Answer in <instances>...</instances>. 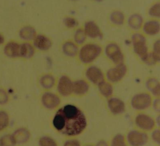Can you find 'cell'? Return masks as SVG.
I'll list each match as a JSON object with an SVG mask.
<instances>
[{
	"mask_svg": "<svg viewBox=\"0 0 160 146\" xmlns=\"http://www.w3.org/2000/svg\"><path fill=\"white\" fill-rule=\"evenodd\" d=\"M52 125L59 133L73 137L81 134L84 130L87 120L78 107L68 104L56 111L52 119Z\"/></svg>",
	"mask_w": 160,
	"mask_h": 146,
	"instance_id": "cell-1",
	"label": "cell"
},
{
	"mask_svg": "<svg viewBox=\"0 0 160 146\" xmlns=\"http://www.w3.org/2000/svg\"><path fill=\"white\" fill-rule=\"evenodd\" d=\"M102 51L101 47L94 43H88L84 45L80 50L79 58L84 63H89L92 62Z\"/></svg>",
	"mask_w": 160,
	"mask_h": 146,
	"instance_id": "cell-2",
	"label": "cell"
},
{
	"mask_svg": "<svg viewBox=\"0 0 160 146\" xmlns=\"http://www.w3.org/2000/svg\"><path fill=\"white\" fill-rule=\"evenodd\" d=\"M132 42L134 52L143 62H146L149 53L144 37L139 33L134 34L132 37Z\"/></svg>",
	"mask_w": 160,
	"mask_h": 146,
	"instance_id": "cell-3",
	"label": "cell"
},
{
	"mask_svg": "<svg viewBox=\"0 0 160 146\" xmlns=\"http://www.w3.org/2000/svg\"><path fill=\"white\" fill-rule=\"evenodd\" d=\"M126 142L131 146H143L149 140L148 134L141 130H132L126 136Z\"/></svg>",
	"mask_w": 160,
	"mask_h": 146,
	"instance_id": "cell-4",
	"label": "cell"
},
{
	"mask_svg": "<svg viewBox=\"0 0 160 146\" xmlns=\"http://www.w3.org/2000/svg\"><path fill=\"white\" fill-rule=\"evenodd\" d=\"M152 98L149 94L141 93L135 94L131 99L132 107L138 111H143L151 106Z\"/></svg>",
	"mask_w": 160,
	"mask_h": 146,
	"instance_id": "cell-5",
	"label": "cell"
},
{
	"mask_svg": "<svg viewBox=\"0 0 160 146\" xmlns=\"http://www.w3.org/2000/svg\"><path fill=\"white\" fill-rule=\"evenodd\" d=\"M135 124L141 130L149 131L154 129L156 121L149 115L139 113L135 117Z\"/></svg>",
	"mask_w": 160,
	"mask_h": 146,
	"instance_id": "cell-6",
	"label": "cell"
},
{
	"mask_svg": "<svg viewBox=\"0 0 160 146\" xmlns=\"http://www.w3.org/2000/svg\"><path fill=\"white\" fill-rule=\"evenodd\" d=\"M107 57L116 65L123 63L124 55L120 47L115 43H109L105 50Z\"/></svg>",
	"mask_w": 160,
	"mask_h": 146,
	"instance_id": "cell-7",
	"label": "cell"
},
{
	"mask_svg": "<svg viewBox=\"0 0 160 146\" xmlns=\"http://www.w3.org/2000/svg\"><path fill=\"white\" fill-rule=\"evenodd\" d=\"M126 72L127 67L124 63L118 64L107 71L106 77L109 81L116 83L121 80L126 75Z\"/></svg>",
	"mask_w": 160,
	"mask_h": 146,
	"instance_id": "cell-8",
	"label": "cell"
},
{
	"mask_svg": "<svg viewBox=\"0 0 160 146\" xmlns=\"http://www.w3.org/2000/svg\"><path fill=\"white\" fill-rule=\"evenodd\" d=\"M41 103L43 106L46 109H53L59 105L61 99L56 94L47 91L44 93L42 95Z\"/></svg>",
	"mask_w": 160,
	"mask_h": 146,
	"instance_id": "cell-9",
	"label": "cell"
},
{
	"mask_svg": "<svg viewBox=\"0 0 160 146\" xmlns=\"http://www.w3.org/2000/svg\"><path fill=\"white\" fill-rule=\"evenodd\" d=\"M57 89L61 95L63 96H69L72 93V81L67 76H61L58 82Z\"/></svg>",
	"mask_w": 160,
	"mask_h": 146,
	"instance_id": "cell-10",
	"label": "cell"
},
{
	"mask_svg": "<svg viewBox=\"0 0 160 146\" xmlns=\"http://www.w3.org/2000/svg\"><path fill=\"white\" fill-rule=\"evenodd\" d=\"M108 107L109 111L114 115H119L125 111V104L119 98L116 97H110L107 101Z\"/></svg>",
	"mask_w": 160,
	"mask_h": 146,
	"instance_id": "cell-11",
	"label": "cell"
},
{
	"mask_svg": "<svg viewBox=\"0 0 160 146\" xmlns=\"http://www.w3.org/2000/svg\"><path fill=\"white\" fill-rule=\"evenodd\" d=\"M11 135L15 145L25 144L29 140L31 137L28 129L22 127L17 128L11 134Z\"/></svg>",
	"mask_w": 160,
	"mask_h": 146,
	"instance_id": "cell-12",
	"label": "cell"
},
{
	"mask_svg": "<svg viewBox=\"0 0 160 146\" xmlns=\"http://www.w3.org/2000/svg\"><path fill=\"white\" fill-rule=\"evenodd\" d=\"M86 76L92 83L96 85L104 80V76L102 71L95 66H91L88 68L86 71Z\"/></svg>",
	"mask_w": 160,
	"mask_h": 146,
	"instance_id": "cell-13",
	"label": "cell"
},
{
	"mask_svg": "<svg viewBox=\"0 0 160 146\" xmlns=\"http://www.w3.org/2000/svg\"><path fill=\"white\" fill-rule=\"evenodd\" d=\"M19 49L20 44L15 41H10L8 42L4 47V54L11 58L19 57Z\"/></svg>",
	"mask_w": 160,
	"mask_h": 146,
	"instance_id": "cell-14",
	"label": "cell"
},
{
	"mask_svg": "<svg viewBox=\"0 0 160 146\" xmlns=\"http://www.w3.org/2000/svg\"><path fill=\"white\" fill-rule=\"evenodd\" d=\"M84 32L86 35L91 38L101 39L102 37V34L99 27L92 21H88L86 22L84 24Z\"/></svg>",
	"mask_w": 160,
	"mask_h": 146,
	"instance_id": "cell-15",
	"label": "cell"
},
{
	"mask_svg": "<svg viewBox=\"0 0 160 146\" xmlns=\"http://www.w3.org/2000/svg\"><path fill=\"white\" fill-rule=\"evenodd\" d=\"M89 89L88 83L84 80H78L72 82V93L76 96H82L88 93Z\"/></svg>",
	"mask_w": 160,
	"mask_h": 146,
	"instance_id": "cell-16",
	"label": "cell"
},
{
	"mask_svg": "<svg viewBox=\"0 0 160 146\" xmlns=\"http://www.w3.org/2000/svg\"><path fill=\"white\" fill-rule=\"evenodd\" d=\"M34 46L40 50H47L51 46V41L44 35H38L34 38Z\"/></svg>",
	"mask_w": 160,
	"mask_h": 146,
	"instance_id": "cell-17",
	"label": "cell"
},
{
	"mask_svg": "<svg viewBox=\"0 0 160 146\" xmlns=\"http://www.w3.org/2000/svg\"><path fill=\"white\" fill-rule=\"evenodd\" d=\"M11 117L9 112L5 109H0V134L5 133L10 125Z\"/></svg>",
	"mask_w": 160,
	"mask_h": 146,
	"instance_id": "cell-18",
	"label": "cell"
},
{
	"mask_svg": "<svg viewBox=\"0 0 160 146\" xmlns=\"http://www.w3.org/2000/svg\"><path fill=\"white\" fill-rule=\"evenodd\" d=\"M34 54V47L28 42H24L20 44L19 57L29 59Z\"/></svg>",
	"mask_w": 160,
	"mask_h": 146,
	"instance_id": "cell-19",
	"label": "cell"
},
{
	"mask_svg": "<svg viewBox=\"0 0 160 146\" xmlns=\"http://www.w3.org/2000/svg\"><path fill=\"white\" fill-rule=\"evenodd\" d=\"M160 25L157 21H149L146 22L143 25L144 32L148 35H156L159 32Z\"/></svg>",
	"mask_w": 160,
	"mask_h": 146,
	"instance_id": "cell-20",
	"label": "cell"
},
{
	"mask_svg": "<svg viewBox=\"0 0 160 146\" xmlns=\"http://www.w3.org/2000/svg\"><path fill=\"white\" fill-rule=\"evenodd\" d=\"M100 93L105 98L111 97L113 93V88L110 83L103 80L98 84Z\"/></svg>",
	"mask_w": 160,
	"mask_h": 146,
	"instance_id": "cell-21",
	"label": "cell"
},
{
	"mask_svg": "<svg viewBox=\"0 0 160 146\" xmlns=\"http://www.w3.org/2000/svg\"><path fill=\"white\" fill-rule=\"evenodd\" d=\"M19 37L24 40H30L34 39L36 36L35 29L31 26H25L19 30Z\"/></svg>",
	"mask_w": 160,
	"mask_h": 146,
	"instance_id": "cell-22",
	"label": "cell"
},
{
	"mask_svg": "<svg viewBox=\"0 0 160 146\" xmlns=\"http://www.w3.org/2000/svg\"><path fill=\"white\" fill-rule=\"evenodd\" d=\"M146 86L149 91L155 96L159 98V83L156 78H149L146 83Z\"/></svg>",
	"mask_w": 160,
	"mask_h": 146,
	"instance_id": "cell-23",
	"label": "cell"
},
{
	"mask_svg": "<svg viewBox=\"0 0 160 146\" xmlns=\"http://www.w3.org/2000/svg\"><path fill=\"white\" fill-rule=\"evenodd\" d=\"M62 50L65 55L72 57L76 55L78 52V47L73 42H67L63 44Z\"/></svg>",
	"mask_w": 160,
	"mask_h": 146,
	"instance_id": "cell-24",
	"label": "cell"
},
{
	"mask_svg": "<svg viewBox=\"0 0 160 146\" xmlns=\"http://www.w3.org/2000/svg\"><path fill=\"white\" fill-rule=\"evenodd\" d=\"M40 84L45 89H51L55 83L54 78L50 75H45L40 79Z\"/></svg>",
	"mask_w": 160,
	"mask_h": 146,
	"instance_id": "cell-25",
	"label": "cell"
},
{
	"mask_svg": "<svg viewBox=\"0 0 160 146\" xmlns=\"http://www.w3.org/2000/svg\"><path fill=\"white\" fill-rule=\"evenodd\" d=\"M142 22V17L137 14L131 16L129 19V25L133 29H138L141 26Z\"/></svg>",
	"mask_w": 160,
	"mask_h": 146,
	"instance_id": "cell-26",
	"label": "cell"
},
{
	"mask_svg": "<svg viewBox=\"0 0 160 146\" xmlns=\"http://www.w3.org/2000/svg\"><path fill=\"white\" fill-rule=\"evenodd\" d=\"M110 146H128L126 138L122 134H117L113 137Z\"/></svg>",
	"mask_w": 160,
	"mask_h": 146,
	"instance_id": "cell-27",
	"label": "cell"
},
{
	"mask_svg": "<svg viewBox=\"0 0 160 146\" xmlns=\"http://www.w3.org/2000/svg\"><path fill=\"white\" fill-rule=\"evenodd\" d=\"M39 146H58L56 141L49 136H42L38 140Z\"/></svg>",
	"mask_w": 160,
	"mask_h": 146,
	"instance_id": "cell-28",
	"label": "cell"
},
{
	"mask_svg": "<svg viewBox=\"0 0 160 146\" xmlns=\"http://www.w3.org/2000/svg\"><path fill=\"white\" fill-rule=\"evenodd\" d=\"M110 19L114 24L117 25H121L124 22V17L122 12L119 11H115L111 14Z\"/></svg>",
	"mask_w": 160,
	"mask_h": 146,
	"instance_id": "cell-29",
	"label": "cell"
},
{
	"mask_svg": "<svg viewBox=\"0 0 160 146\" xmlns=\"http://www.w3.org/2000/svg\"><path fill=\"white\" fill-rule=\"evenodd\" d=\"M10 101V96L8 91L2 87H0V106L8 104Z\"/></svg>",
	"mask_w": 160,
	"mask_h": 146,
	"instance_id": "cell-30",
	"label": "cell"
},
{
	"mask_svg": "<svg viewBox=\"0 0 160 146\" xmlns=\"http://www.w3.org/2000/svg\"><path fill=\"white\" fill-rule=\"evenodd\" d=\"M16 145L14 143L11 134H5L2 135L0 139V146H14Z\"/></svg>",
	"mask_w": 160,
	"mask_h": 146,
	"instance_id": "cell-31",
	"label": "cell"
},
{
	"mask_svg": "<svg viewBox=\"0 0 160 146\" xmlns=\"http://www.w3.org/2000/svg\"><path fill=\"white\" fill-rule=\"evenodd\" d=\"M86 34L83 30L78 29L74 34V40L78 44H82L86 40Z\"/></svg>",
	"mask_w": 160,
	"mask_h": 146,
	"instance_id": "cell-32",
	"label": "cell"
},
{
	"mask_svg": "<svg viewBox=\"0 0 160 146\" xmlns=\"http://www.w3.org/2000/svg\"><path fill=\"white\" fill-rule=\"evenodd\" d=\"M159 40H157L153 46V51L151 53L152 57L155 59V60L158 62L159 61L160 54H159Z\"/></svg>",
	"mask_w": 160,
	"mask_h": 146,
	"instance_id": "cell-33",
	"label": "cell"
},
{
	"mask_svg": "<svg viewBox=\"0 0 160 146\" xmlns=\"http://www.w3.org/2000/svg\"><path fill=\"white\" fill-rule=\"evenodd\" d=\"M149 15L153 17H159L160 16V5L159 3H156L154 4L149 11Z\"/></svg>",
	"mask_w": 160,
	"mask_h": 146,
	"instance_id": "cell-34",
	"label": "cell"
},
{
	"mask_svg": "<svg viewBox=\"0 0 160 146\" xmlns=\"http://www.w3.org/2000/svg\"><path fill=\"white\" fill-rule=\"evenodd\" d=\"M64 24L69 28H73L78 25V22L73 17H66L64 19Z\"/></svg>",
	"mask_w": 160,
	"mask_h": 146,
	"instance_id": "cell-35",
	"label": "cell"
},
{
	"mask_svg": "<svg viewBox=\"0 0 160 146\" xmlns=\"http://www.w3.org/2000/svg\"><path fill=\"white\" fill-rule=\"evenodd\" d=\"M62 146H81L80 142L75 139H68L66 140Z\"/></svg>",
	"mask_w": 160,
	"mask_h": 146,
	"instance_id": "cell-36",
	"label": "cell"
},
{
	"mask_svg": "<svg viewBox=\"0 0 160 146\" xmlns=\"http://www.w3.org/2000/svg\"><path fill=\"white\" fill-rule=\"evenodd\" d=\"M159 133H160L159 129H156L153 130V132H152V134H151V138H152V140L158 145L159 144V141H160Z\"/></svg>",
	"mask_w": 160,
	"mask_h": 146,
	"instance_id": "cell-37",
	"label": "cell"
},
{
	"mask_svg": "<svg viewBox=\"0 0 160 146\" xmlns=\"http://www.w3.org/2000/svg\"><path fill=\"white\" fill-rule=\"evenodd\" d=\"M152 106H153V107L154 109L156 110V111H159V98H157L154 101L153 103L152 102Z\"/></svg>",
	"mask_w": 160,
	"mask_h": 146,
	"instance_id": "cell-38",
	"label": "cell"
},
{
	"mask_svg": "<svg viewBox=\"0 0 160 146\" xmlns=\"http://www.w3.org/2000/svg\"><path fill=\"white\" fill-rule=\"evenodd\" d=\"M95 146H109L108 142L106 140H101L100 141H99L96 145Z\"/></svg>",
	"mask_w": 160,
	"mask_h": 146,
	"instance_id": "cell-39",
	"label": "cell"
},
{
	"mask_svg": "<svg viewBox=\"0 0 160 146\" xmlns=\"http://www.w3.org/2000/svg\"><path fill=\"white\" fill-rule=\"evenodd\" d=\"M4 42V36L0 33V45H2Z\"/></svg>",
	"mask_w": 160,
	"mask_h": 146,
	"instance_id": "cell-40",
	"label": "cell"
},
{
	"mask_svg": "<svg viewBox=\"0 0 160 146\" xmlns=\"http://www.w3.org/2000/svg\"><path fill=\"white\" fill-rule=\"evenodd\" d=\"M86 146H93V145H87Z\"/></svg>",
	"mask_w": 160,
	"mask_h": 146,
	"instance_id": "cell-41",
	"label": "cell"
},
{
	"mask_svg": "<svg viewBox=\"0 0 160 146\" xmlns=\"http://www.w3.org/2000/svg\"><path fill=\"white\" fill-rule=\"evenodd\" d=\"M95 1H102V0H95Z\"/></svg>",
	"mask_w": 160,
	"mask_h": 146,
	"instance_id": "cell-42",
	"label": "cell"
}]
</instances>
